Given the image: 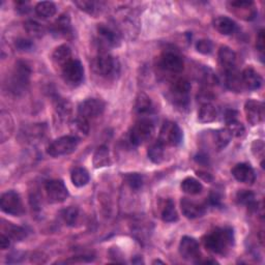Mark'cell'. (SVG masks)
Wrapping results in <instances>:
<instances>
[{"mask_svg": "<svg viewBox=\"0 0 265 265\" xmlns=\"http://www.w3.org/2000/svg\"><path fill=\"white\" fill-rule=\"evenodd\" d=\"M204 246L219 255H225L234 243V233L231 228H216L205 235L203 239Z\"/></svg>", "mask_w": 265, "mask_h": 265, "instance_id": "cell-1", "label": "cell"}, {"mask_svg": "<svg viewBox=\"0 0 265 265\" xmlns=\"http://www.w3.org/2000/svg\"><path fill=\"white\" fill-rule=\"evenodd\" d=\"M95 72L104 78L111 79L116 77L120 70L119 61L107 52H101L93 62Z\"/></svg>", "mask_w": 265, "mask_h": 265, "instance_id": "cell-2", "label": "cell"}, {"mask_svg": "<svg viewBox=\"0 0 265 265\" xmlns=\"http://www.w3.org/2000/svg\"><path fill=\"white\" fill-rule=\"evenodd\" d=\"M190 92L191 84L187 79L181 78L175 80L169 90L170 100L179 108H186L190 103Z\"/></svg>", "mask_w": 265, "mask_h": 265, "instance_id": "cell-3", "label": "cell"}, {"mask_svg": "<svg viewBox=\"0 0 265 265\" xmlns=\"http://www.w3.org/2000/svg\"><path fill=\"white\" fill-rule=\"evenodd\" d=\"M30 74L31 70L25 62L19 61L16 64L10 81V87L12 93H14L15 95H19L26 91L27 86L29 85Z\"/></svg>", "mask_w": 265, "mask_h": 265, "instance_id": "cell-4", "label": "cell"}, {"mask_svg": "<svg viewBox=\"0 0 265 265\" xmlns=\"http://www.w3.org/2000/svg\"><path fill=\"white\" fill-rule=\"evenodd\" d=\"M154 134V125L148 118L139 119L130 131V141L133 145H141L149 141Z\"/></svg>", "mask_w": 265, "mask_h": 265, "instance_id": "cell-5", "label": "cell"}, {"mask_svg": "<svg viewBox=\"0 0 265 265\" xmlns=\"http://www.w3.org/2000/svg\"><path fill=\"white\" fill-rule=\"evenodd\" d=\"M79 144V139L75 136H63L54 140L47 148V153L53 157L73 153Z\"/></svg>", "mask_w": 265, "mask_h": 265, "instance_id": "cell-6", "label": "cell"}, {"mask_svg": "<svg viewBox=\"0 0 265 265\" xmlns=\"http://www.w3.org/2000/svg\"><path fill=\"white\" fill-rule=\"evenodd\" d=\"M183 131L178 123L173 121H166L160 130L158 141L164 146H178L183 141Z\"/></svg>", "mask_w": 265, "mask_h": 265, "instance_id": "cell-7", "label": "cell"}, {"mask_svg": "<svg viewBox=\"0 0 265 265\" xmlns=\"http://www.w3.org/2000/svg\"><path fill=\"white\" fill-rule=\"evenodd\" d=\"M0 207L4 213L13 217H20L25 211L22 199L15 191H9L2 196Z\"/></svg>", "mask_w": 265, "mask_h": 265, "instance_id": "cell-8", "label": "cell"}, {"mask_svg": "<svg viewBox=\"0 0 265 265\" xmlns=\"http://www.w3.org/2000/svg\"><path fill=\"white\" fill-rule=\"evenodd\" d=\"M105 111V103L99 99H87L78 106V116L90 121L101 116Z\"/></svg>", "mask_w": 265, "mask_h": 265, "instance_id": "cell-9", "label": "cell"}, {"mask_svg": "<svg viewBox=\"0 0 265 265\" xmlns=\"http://www.w3.org/2000/svg\"><path fill=\"white\" fill-rule=\"evenodd\" d=\"M61 76L67 85L77 87L84 80V67L79 60L72 59L61 69Z\"/></svg>", "mask_w": 265, "mask_h": 265, "instance_id": "cell-10", "label": "cell"}, {"mask_svg": "<svg viewBox=\"0 0 265 265\" xmlns=\"http://www.w3.org/2000/svg\"><path fill=\"white\" fill-rule=\"evenodd\" d=\"M160 66L171 74H180L184 70L185 62L181 54L175 51H166L160 57Z\"/></svg>", "mask_w": 265, "mask_h": 265, "instance_id": "cell-11", "label": "cell"}, {"mask_svg": "<svg viewBox=\"0 0 265 265\" xmlns=\"http://www.w3.org/2000/svg\"><path fill=\"white\" fill-rule=\"evenodd\" d=\"M45 192L51 203H62L68 197V191L60 180H52L45 184Z\"/></svg>", "mask_w": 265, "mask_h": 265, "instance_id": "cell-12", "label": "cell"}, {"mask_svg": "<svg viewBox=\"0 0 265 265\" xmlns=\"http://www.w3.org/2000/svg\"><path fill=\"white\" fill-rule=\"evenodd\" d=\"M97 32L101 46L105 48H116L120 45V34L115 28L106 24H99Z\"/></svg>", "mask_w": 265, "mask_h": 265, "instance_id": "cell-13", "label": "cell"}, {"mask_svg": "<svg viewBox=\"0 0 265 265\" xmlns=\"http://www.w3.org/2000/svg\"><path fill=\"white\" fill-rule=\"evenodd\" d=\"M228 6L230 11L235 16L245 21H251L255 19L257 15V11L253 2H243V0H238V2H230Z\"/></svg>", "mask_w": 265, "mask_h": 265, "instance_id": "cell-14", "label": "cell"}, {"mask_svg": "<svg viewBox=\"0 0 265 265\" xmlns=\"http://www.w3.org/2000/svg\"><path fill=\"white\" fill-rule=\"evenodd\" d=\"M244 113L246 120L251 126H257L263 121L264 105L256 100H249L244 104Z\"/></svg>", "mask_w": 265, "mask_h": 265, "instance_id": "cell-15", "label": "cell"}, {"mask_svg": "<svg viewBox=\"0 0 265 265\" xmlns=\"http://www.w3.org/2000/svg\"><path fill=\"white\" fill-rule=\"evenodd\" d=\"M179 251L181 256L188 261H194L200 257L198 241L190 236H184L180 242Z\"/></svg>", "mask_w": 265, "mask_h": 265, "instance_id": "cell-16", "label": "cell"}, {"mask_svg": "<svg viewBox=\"0 0 265 265\" xmlns=\"http://www.w3.org/2000/svg\"><path fill=\"white\" fill-rule=\"evenodd\" d=\"M231 172H232L233 178L237 182L242 183V184L252 185L256 180L254 169L249 164H245V163L237 164L236 166H234V168L232 169Z\"/></svg>", "mask_w": 265, "mask_h": 265, "instance_id": "cell-17", "label": "cell"}, {"mask_svg": "<svg viewBox=\"0 0 265 265\" xmlns=\"http://www.w3.org/2000/svg\"><path fill=\"white\" fill-rule=\"evenodd\" d=\"M240 76H241V82L243 87L249 91H257L262 85L261 76L252 66L245 67L240 74Z\"/></svg>", "mask_w": 265, "mask_h": 265, "instance_id": "cell-18", "label": "cell"}, {"mask_svg": "<svg viewBox=\"0 0 265 265\" xmlns=\"http://www.w3.org/2000/svg\"><path fill=\"white\" fill-rule=\"evenodd\" d=\"M219 62L225 73L236 69L237 56L236 53L229 47L223 46L219 50Z\"/></svg>", "mask_w": 265, "mask_h": 265, "instance_id": "cell-19", "label": "cell"}, {"mask_svg": "<svg viewBox=\"0 0 265 265\" xmlns=\"http://www.w3.org/2000/svg\"><path fill=\"white\" fill-rule=\"evenodd\" d=\"M181 208L183 215L190 220L201 218L205 214V207L195 201H192L188 198H184L181 201Z\"/></svg>", "mask_w": 265, "mask_h": 265, "instance_id": "cell-20", "label": "cell"}, {"mask_svg": "<svg viewBox=\"0 0 265 265\" xmlns=\"http://www.w3.org/2000/svg\"><path fill=\"white\" fill-rule=\"evenodd\" d=\"M72 60V50L67 45L57 47L52 53V62L60 70Z\"/></svg>", "mask_w": 265, "mask_h": 265, "instance_id": "cell-21", "label": "cell"}, {"mask_svg": "<svg viewBox=\"0 0 265 265\" xmlns=\"http://www.w3.org/2000/svg\"><path fill=\"white\" fill-rule=\"evenodd\" d=\"M14 132V120L9 112L0 113V140L6 142Z\"/></svg>", "mask_w": 265, "mask_h": 265, "instance_id": "cell-22", "label": "cell"}, {"mask_svg": "<svg viewBox=\"0 0 265 265\" xmlns=\"http://www.w3.org/2000/svg\"><path fill=\"white\" fill-rule=\"evenodd\" d=\"M53 32L62 38H68L73 34L70 18L68 15H61L53 25Z\"/></svg>", "mask_w": 265, "mask_h": 265, "instance_id": "cell-23", "label": "cell"}, {"mask_svg": "<svg viewBox=\"0 0 265 265\" xmlns=\"http://www.w3.org/2000/svg\"><path fill=\"white\" fill-rule=\"evenodd\" d=\"M90 130H91L90 121L83 117L77 116L70 122V131L74 134L73 136L77 137L78 139L82 137H86L88 134H90Z\"/></svg>", "mask_w": 265, "mask_h": 265, "instance_id": "cell-24", "label": "cell"}, {"mask_svg": "<svg viewBox=\"0 0 265 265\" xmlns=\"http://www.w3.org/2000/svg\"><path fill=\"white\" fill-rule=\"evenodd\" d=\"M93 163L95 168L100 169L104 167H109L111 165L110 151L107 146H100L94 153Z\"/></svg>", "mask_w": 265, "mask_h": 265, "instance_id": "cell-25", "label": "cell"}, {"mask_svg": "<svg viewBox=\"0 0 265 265\" xmlns=\"http://www.w3.org/2000/svg\"><path fill=\"white\" fill-rule=\"evenodd\" d=\"M218 110L211 103H203L198 112V120L201 123H209L217 119Z\"/></svg>", "mask_w": 265, "mask_h": 265, "instance_id": "cell-26", "label": "cell"}, {"mask_svg": "<svg viewBox=\"0 0 265 265\" xmlns=\"http://www.w3.org/2000/svg\"><path fill=\"white\" fill-rule=\"evenodd\" d=\"M214 26L221 34H224V36H230L234 33L236 29L235 22L232 19L224 16L218 17L214 21Z\"/></svg>", "mask_w": 265, "mask_h": 265, "instance_id": "cell-27", "label": "cell"}, {"mask_svg": "<svg viewBox=\"0 0 265 265\" xmlns=\"http://www.w3.org/2000/svg\"><path fill=\"white\" fill-rule=\"evenodd\" d=\"M152 110H153V105L150 98L145 94H140L136 99V104H135L136 113L138 115L144 116V115L150 114Z\"/></svg>", "mask_w": 265, "mask_h": 265, "instance_id": "cell-28", "label": "cell"}, {"mask_svg": "<svg viewBox=\"0 0 265 265\" xmlns=\"http://www.w3.org/2000/svg\"><path fill=\"white\" fill-rule=\"evenodd\" d=\"M81 11L85 12L88 15L96 16L101 13L103 10L104 3H99V2H93V0H81V2H75L74 3Z\"/></svg>", "mask_w": 265, "mask_h": 265, "instance_id": "cell-29", "label": "cell"}, {"mask_svg": "<svg viewBox=\"0 0 265 265\" xmlns=\"http://www.w3.org/2000/svg\"><path fill=\"white\" fill-rule=\"evenodd\" d=\"M91 176L88 171L84 168H76L72 171L70 181L73 185L77 188H82L90 183Z\"/></svg>", "mask_w": 265, "mask_h": 265, "instance_id": "cell-30", "label": "cell"}, {"mask_svg": "<svg viewBox=\"0 0 265 265\" xmlns=\"http://www.w3.org/2000/svg\"><path fill=\"white\" fill-rule=\"evenodd\" d=\"M3 229H4L3 233L7 234L12 240H15V241H21L27 236V232L23 227L16 226L12 223H7L6 225H4Z\"/></svg>", "mask_w": 265, "mask_h": 265, "instance_id": "cell-31", "label": "cell"}, {"mask_svg": "<svg viewBox=\"0 0 265 265\" xmlns=\"http://www.w3.org/2000/svg\"><path fill=\"white\" fill-rule=\"evenodd\" d=\"M225 75H226V85H227V87L232 92L239 93L243 88L240 74H238L236 69H233V70L225 73Z\"/></svg>", "mask_w": 265, "mask_h": 265, "instance_id": "cell-32", "label": "cell"}, {"mask_svg": "<svg viewBox=\"0 0 265 265\" xmlns=\"http://www.w3.org/2000/svg\"><path fill=\"white\" fill-rule=\"evenodd\" d=\"M34 11L39 17L43 19H49L56 14L57 9L56 6L51 2H42L36 6Z\"/></svg>", "mask_w": 265, "mask_h": 265, "instance_id": "cell-33", "label": "cell"}, {"mask_svg": "<svg viewBox=\"0 0 265 265\" xmlns=\"http://www.w3.org/2000/svg\"><path fill=\"white\" fill-rule=\"evenodd\" d=\"M147 155L152 163H154V164L162 163L164 161V156H165V146L160 141L152 143L148 147Z\"/></svg>", "mask_w": 265, "mask_h": 265, "instance_id": "cell-34", "label": "cell"}, {"mask_svg": "<svg viewBox=\"0 0 265 265\" xmlns=\"http://www.w3.org/2000/svg\"><path fill=\"white\" fill-rule=\"evenodd\" d=\"M182 190L189 195H198L202 192L203 187L199 181L194 178H187L182 183Z\"/></svg>", "mask_w": 265, "mask_h": 265, "instance_id": "cell-35", "label": "cell"}, {"mask_svg": "<svg viewBox=\"0 0 265 265\" xmlns=\"http://www.w3.org/2000/svg\"><path fill=\"white\" fill-rule=\"evenodd\" d=\"M236 201L238 204L246 206L248 208H251V209H255L257 205L255 194L249 190L239 191L236 195Z\"/></svg>", "mask_w": 265, "mask_h": 265, "instance_id": "cell-36", "label": "cell"}, {"mask_svg": "<svg viewBox=\"0 0 265 265\" xmlns=\"http://www.w3.org/2000/svg\"><path fill=\"white\" fill-rule=\"evenodd\" d=\"M232 135L228 131V129H221L215 132L214 135V140H215V145L219 150L224 149L231 141Z\"/></svg>", "mask_w": 265, "mask_h": 265, "instance_id": "cell-37", "label": "cell"}, {"mask_svg": "<svg viewBox=\"0 0 265 265\" xmlns=\"http://www.w3.org/2000/svg\"><path fill=\"white\" fill-rule=\"evenodd\" d=\"M162 219L166 223H173L179 220V214H178V211H176L175 204L171 199L167 200V202L163 208Z\"/></svg>", "mask_w": 265, "mask_h": 265, "instance_id": "cell-38", "label": "cell"}, {"mask_svg": "<svg viewBox=\"0 0 265 265\" xmlns=\"http://www.w3.org/2000/svg\"><path fill=\"white\" fill-rule=\"evenodd\" d=\"M61 218L63 220V222L70 227H74L78 224L79 219H80V214H79V209L73 206H69L65 209H63L61 211Z\"/></svg>", "mask_w": 265, "mask_h": 265, "instance_id": "cell-39", "label": "cell"}, {"mask_svg": "<svg viewBox=\"0 0 265 265\" xmlns=\"http://www.w3.org/2000/svg\"><path fill=\"white\" fill-rule=\"evenodd\" d=\"M55 110L60 118L66 119L72 114V105L64 99H58L55 103Z\"/></svg>", "mask_w": 265, "mask_h": 265, "instance_id": "cell-40", "label": "cell"}, {"mask_svg": "<svg viewBox=\"0 0 265 265\" xmlns=\"http://www.w3.org/2000/svg\"><path fill=\"white\" fill-rule=\"evenodd\" d=\"M125 181L128 184V186L134 191H139L143 187V178L138 173L126 174Z\"/></svg>", "mask_w": 265, "mask_h": 265, "instance_id": "cell-41", "label": "cell"}, {"mask_svg": "<svg viewBox=\"0 0 265 265\" xmlns=\"http://www.w3.org/2000/svg\"><path fill=\"white\" fill-rule=\"evenodd\" d=\"M24 28L27 31V33L33 38H41L45 34V31H46L45 27L43 25H41L37 21H32V20L27 21L24 25Z\"/></svg>", "mask_w": 265, "mask_h": 265, "instance_id": "cell-42", "label": "cell"}, {"mask_svg": "<svg viewBox=\"0 0 265 265\" xmlns=\"http://www.w3.org/2000/svg\"><path fill=\"white\" fill-rule=\"evenodd\" d=\"M227 129L228 131L231 133L232 137H242L245 133V129L243 127V125L241 122H239L238 120H235V121H232L230 123H227Z\"/></svg>", "mask_w": 265, "mask_h": 265, "instance_id": "cell-43", "label": "cell"}, {"mask_svg": "<svg viewBox=\"0 0 265 265\" xmlns=\"http://www.w3.org/2000/svg\"><path fill=\"white\" fill-rule=\"evenodd\" d=\"M213 43L209 40L202 39L196 43V50L204 55L210 54L213 52Z\"/></svg>", "mask_w": 265, "mask_h": 265, "instance_id": "cell-44", "label": "cell"}, {"mask_svg": "<svg viewBox=\"0 0 265 265\" xmlns=\"http://www.w3.org/2000/svg\"><path fill=\"white\" fill-rule=\"evenodd\" d=\"M201 77H202V81L206 84V85H215L218 83V78L215 75V73L210 69V68H204L201 73Z\"/></svg>", "mask_w": 265, "mask_h": 265, "instance_id": "cell-45", "label": "cell"}, {"mask_svg": "<svg viewBox=\"0 0 265 265\" xmlns=\"http://www.w3.org/2000/svg\"><path fill=\"white\" fill-rule=\"evenodd\" d=\"M252 151L255 156L263 158L264 155V143L262 140H255L252 144Z\"/></svg>", "mask_w": 265, "mask_h": 265, "instance_id": "cell-46", "label": "cell"}, {"mask_svg": "<svg viewBox=\"0 0 265 265\" xmlns=\"http://www.w3.org/2000/svg\"><path fill=\"white\" fill-rule=\"evenodd\" d=\"M15 46H16V48H17L19 51H23V52H27V51L33 49V44H32V42L29 41V40H25V39L17 40Z\"/></svg>", "mask_w": 265, "mask_h": 265, "instance_id": "cell-47", "label": "cell"}, {"mask_svg": "<svg viewBox=\"0 0 265 265\" xmlns=\"http://www.w3.org/2000/svg\"><path fill=\"white\" fill-rule=\"evenodd\" d=\"M257 50L261 54V57H263L264 52V30H260L258 37H257V43H256Z\"/></svg>", "mask_w": 265, "mask_h": 265, "instance_id": "cell-48", "label": "cell"}, {"mask_svg": "<svg viewBox=\"0 0 265 265\" xmlns=\"http://www.w3.org/2000/svg\"><path fill=\"white\" fill-rule=\"evenodd\" d=\"M11 238L5 234V233H2V235H0V248H2V250H7L10 248L11 245Z\"/></svg>", "mask_w": 265, "mask_h": 265, "instance_id": "cell-49", "label": "cell"}, {"mask_svg": "<svg viewBox=\"0 0 265 265\" xmlns=\"http://www.w3.org/2000/svg\"><path fill=\"white\" fill-rule=\"evenodd\" d=\"M226 123H230L232 121L237 120V112L235 110H227L225 113Z\"/></svg>", "mask_w": 265, "mask_h": 265, "instance_id": "cell-50", "label": "cell"}, {"mask_svg": "<svg viewBox=\"0 0 265 265\" xmlns=\"http://www.w3.org/2000/svg\"><path fill=\"white\" fill-rule=\"evenodd\" d=\"M156 263H161V264H164V262H163V261H161V260H155V261H153V264H156Z\"/></svg>", "mask_w": 265, "mask_h": 265, "instance_id": "cell-51", "label": "cell"}]
</instances>
